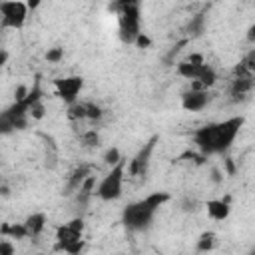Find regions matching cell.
<instances>
[{"label":"cell","instance_id":"cell-1","mask_svg":"<svg viewBox=\"0 0 255 255\" xmlns=\"http://www.w3.org/2000/svg\"><path fill=\"white\" fill-rule=\"evenodd\" d=\"M243 122L245 120L241 116H235V118H227L217 124H207L193 133V139L203 153H221L231 147Z\"/></svg>","mask_w":255,"mask_h":255},{"label":"cell","instance_id":"cell-2","mask_svg":"<svg viewBox=\"0 0 255 255\" xmlns=\"http://www.w3.org/2000/svg\"><path fill=\"white\" fill-rule=\"evenodd\" d=\"M169 199L167 193H151L141 201H135L124 209V223L128 229H143L153 219L159 205Z\"/></svg>","mask_w":255,"mask_h":255},{"label":"cell","instance_id":"cell-3","mask_svg":"<svg viewBox=\"0 0 255 255\" xmlns=\"http://www.w3.org/2000/svg\"><path fill=\"white\" fill-rule=\"evenodd\" d=\"M120 20V38L124 44H135L141 34L139 28V4L137 2H122L116 6Z\"/></svg>","mask_w":255,"mask_h":255},{"label":"cell","instance_id":"cell-4","mask_svg":"<svg viewBox=\"0 0 255 255\" xmlns=\"http://www.w3.org/2000/svg\"><path fill=\"white\" fill-rule=\"evenodd\" d=\"M84 221L82 219H72L64 225L58 227L56 231V239H58V247L70 255H80V251L84 249Z\"/></svg>","mask_w":255,"mask_h":255},{"label":"cell","instance_id":"cell-5","mask_svg":"<svg viewBox=\"0 0 255 255\" xmlns=\"http://www.w3.org/2000/svg\"><path fill=\"white\" fill-rule=\"evenodd\" d=\"M124 173H126V159L120 161L118 165H114L110 169V173L104 175V179L98 183L96 195L104 201H114L122 195V187H124Z\"/></svg>","mask_w":255,"mask_h":255},{"label":"cell","instance_id":"cell-6","mask_svg":"<svg viewBox=\"0 0 255 255\" xmlns=\"http://www.w3.org/2000/svg\"><path fill=\"white\" fill-rule=\"evenodd\" d=\"M28 16V4L20 0H6L0 2V26L20 30Z\"/></svg>","mask_w":255,"mask_h":255},{"label":"cell","instance_id":"cell-7","mask_svg":"<svg viewBox=\"0 0 255 255\" xmlns=\"http://www.w3.org/2000/svg\"><path fill=\"white\" fill-rule=\"evenodd\" d=\"M56 94L66 102V104H76V98L80 94V90L84 88V78L82 76H66L54 82Z\"/></svg>","mask_w":255,"mask_h":255},{"label":"cell","instance_id":"cell-8","mask_svg":"<svg viewBox=\"0 0 255 255\" xmlns=\"http://www.w3.org/2000/svg\"><path fill=\"white\" fill-rule=\"evenodd\" d=\"M155 141H157V137L153 135L141 149H139V153L131 159V163H129V173L133 175V177H137V175H143L145 173V169H147V163H149V155H151V151H153V147H155Z\"/></svg>","mask_w":255,"mask_h":255},{"label":"cell","instance_id":"cell-9","mask_svg":"<svg viewBox=\"0 0 255 255\" xmlns=\"http://www.w3.org/2000/svg\"><path fill=\"white\" fill-rule=\"evenodd\" d=\"M207 102H209L207 90H189L181 96V106L187 112H199L207 106Z\"/></svg>","mask_w":255,"mask_h":255},{"label":"cell","instance_id":"cell-10","mask_svg":"<svg viewBox=\"0 0 255 255\" xmlns=\"http://www.w3.org/2000/svg\"><path fill=\"white\" fill-rule=\"evenodd\" d=\"M205 211H207V215H209L211 219H215V221H225V219L229 217V213H231V207H229V203H227L225 199H209V201L205 203Z\"/></svg>","mask_w":255,"mask_h":255},{"label":"cell","instance_id":"cell-11","mask_svg":"<svg viewBox=\"0 0 255 255\" xmlns=\"http://www.w3.org/2000/svg\"><path fill=\"white\" fill-rule=\"evenodd\" d=\"M253 86H255V78L253 76L233 78V82H231V96H233V100H241L247 92H251Z\"/></svg>","mask_w":255,"mask_h":255},{"label":"cell","instance_id":"cell-12","mask_svg":"<svg viewBox=\"0 0 255 255\" xmlns=\"http://www.w3.org/2000/svg\"><path fill=\"white\" fill-rule=\"evenodd\" d=\"M205 66H207V64L197 66V64H189V62H185V60H183V62H179V64H177V74H179V76H183L185 80L195 82V80H199V76L203 74Z\"/></svg>","mask_w":255,"mask_h":255},{"label":"cell","instance_id":"cell-13","mask_svg":"<svg viewBox=\"0 0 255 255\" xmlns=\"http://www.w3.org/2000/svg\"><path fill=\"white\" fill-rule=\"evenodd\" d=\"M44 225H46V215H44V213H32V215L24 221V227H26L28 237L40 235L42 229H44Z\"/></svg>","mask_w":255,"mask_h":255},{"label":"cell","instance_id":"cell-14","mask_svg":"<svg viewBox=\"0 0 255 255\" xmlns=\"http://www.w3.org/2000/svg\"><path fill=\"white\" fill-rule=\"evenodd\" d=\"M90 177V169L84 165V167H78L72 175H70V181H68V187H66V193L70 195V193H74L76 189L80 191V187H82V183L86 181Z\"/></svg>","mask_w":255,"mask_h":255},{"label":"cell","instance_id":"cell-15","mask_svg":"<svg viewBox=\"0 0 255 255\" xmlns=\"http://www.w3.org/2000/svg\"><path fill=\"white\" fill-rule=\"evenodd\" d=\"M215 80H217V74H215V70L207 64V66H205V70H203V74H201V76H199V80H195V82H199V84L207 90V88H211V86L215 84Z\"/></svg>","mask_w":255,"mask_h":255},{"label":"cell","instance_id":"cell-16","mask_svg":"<svg viewBox=\"0 0 255 255\" xmlns=\"http://www.w3.org/2000/svg\"><path fill=\"white\" fill-rule=\"evenodd\" d=\"M213 245H215V235H213L211 231L201 233V237L197 239V251H201V253L211 251V249H213Z\"/></svg>","mask_w":255,"mask_h":255},{"label":"cell","instance_id":"cell-17","mask_svg":"<svg viewBox=\"0 0 255 255\" xmlns=\"http://www.w3.org/2000/svg\"><path fill=\"white\" fill-rule=\"evenodd\" d=\"M68 118L70 120H84V118H88L86 104H72L70 110H68Z\"/></svg>","mask_w":255,"mask_h":255},{"label":"cell","instance_id":"cell-18","mask_svg":"<svg viewBox=\"0 0 255 255\" xmlns=\"http://www.w3.org/2000/svg\"><path fill=\"white\" fill-rule=\"evenodd\" d=\"M104 161L114 167V165H118L120 161H124V157H122V153H120L118 147H110V149L106 151V155H104Z\"/></svg>","mask_w":255,"mask_h":255},{"label":"cell","instance_id":"cell-19","mask_svg":"<svg viewBox=\"0 0 255 255\" xmlns=\"http://www.w3.org/2000/svg\"><path fill=\"white\" fill-rule=\"evenodd\" d=\"M2 233H10V235H14L16 239L28 237V233H26V227H24V223H20V225H12V227H2Z\"/></svg>","mask_w":255,"mask_h":255},{"label":"cell","instance_id":"cell-20","mask_svg":"<svg viewBox=\"0 0 255 255\" xmlns=\"http://www.w3.org/2000/svg\"><path fill=\"white\" fill-rule=\"evenodd\" d=\"M44 104H42V100H38V102H34L32 106H30V110H28V116H32L34 120H42L44 118Z\"/></svg>","mask_w":255,"mask_h":255},{"label":"cell","instance_id":"cell-21","mask_svg":"<svg viewBox=\"0 0 255 255\" xmlns=\"http://www.w3.org/2000/svg\"><path fill=\"white\" fill-rule=\"evenodd\" d=\"M201 30H203V16L197 14V16L189 22V32H193V34H201Z\"/></svg>","mask_w":255,"mask_h":255},{"label":"cell","instance_id":"cell-22","mask_svg":"<svg viewBox=\"0 0 255 255\" xmlns=\"http://www.w3.org/2000/svg\"><path fill=\"white\" fill-rule=\"evenodd\" d=\"M64 58V48H52V50H48V54H46V60L48 62H60Z\"/></svg>","mask_w":255,"mask_h":255},{"label":"cell","instance_id":"cell-23","mask_svg":"<svg viewBox=\"0 0 255 255\" xmlns=\"http://www.w3.org/2000/svg\"><path fill=\"white\" fill-rule=\"evenodd\" d=\"M86 112H88V118H90V120L102 118V108L96 106V104H86Z\"/></svg>","mask_w":255,"mask_h":255},{"label":"cell","instance_id":"cell-24","mask_svg":"<svg viewBox=\"0 0 255 255\" xmlns=\"http://www.w3.org/2000/svg\"><path fill=\"white\" fill-rule=\"evenodd\" d=\"M82 141H84L86 145H98L100 137H98V133H96V131H88V133H84V135H82Z\"/></svg>","mask_w":255,"mask_h":255},{"label":"cell","instance_id":"cell-25","mask_svg":"<svg viewBox=\"0 0 255 255\" xmlns=\"http://www.w3.org/2000/svg\"><path fill=\"white\" fill-rule=\"evenodd\" d=\"M0 255H14V245L8 239L0 241Z\"/></svg>","mask_w":255,"mask_h":255},{"label":"cell","instance_id":"cell-26","mask_svg":"<svg viewBox=\"0 0 255 255\" xmlns=\"http://www.w3.org/2000/svg\"><path fill=\"white\" fill-rule=\"evenodd\" d=\"M149 44H151V40H149V38H147L143 32H141V34L137 36V40H135V46H137V48H147Z\"/></svg>","mask_w":255,"mask_h":255},{"label":"cell","instance_id":"cell-27","mask_svg":"<svg viewBox=\"0 0 255 255\" xmlns=\"http://www.w3.org/2000/svg\"><path fill=\"white\" fill-rule=\"evenodd\" d=\"M185 62H189V64H197V66L205 64V60H203V56H201V54H189V56L185 58Z\"/></svg>","mask_w":255,"mask_h":255},{"label":"cell","instance_id":"cell-28","mask_svg":"<svg viewBox=\"0 0 255 255\" xmlns=\"http://www.w3.org/2000/svg\"><path fill=\"white\" fill-rule=\"evenodd\" d=\"M247 40H249L251 44H255V24H251V26L247 28Z\"/></svg>","mask_w":255,"mask_h":255},{"label":"cell","instance_id":"cell-29","mask_svg":"<svg viewBox=\"0 0 255 255\" xmlns=\"http://www.w3.org/2000/svg\"><path fill=\"white\" fill-rule=\"evenodd\" d=\"M249 255H255V251H251V253H249Z\"/></svg>","mask_w":255,"mask_h":255},{"label":"cell","instance_id":"cell-30","mask_svg":"<svg viewBox=\"0 0 255 255\" xmlns=\"http://www.w3.org/2000/svg\"><path fill=\"white\" fill-rule=\"evenodd\" d=\"M118 255H124V253H118Z\"/></svg>","mask_w":255,"mask_h":255},{"label":"cell","instance_id":"cell-31","mask_svg":"<svg viewBox=\"0 0 255 255\" xmlns=\"http://www.w3.org/2000/svg\"><path fill=\"white\" fill-rule=\"evenodd\" d=\"M38 255H42V253H38Z\"/></svg>","mask_w":255,"mask_h":255}]
</instances>
